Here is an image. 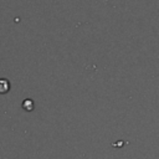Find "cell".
I'll use <instances>...</instances> for the list:
<instances>
[{
    "instance_id": "cell-1",
    "label": "cell",
    "mask_w": 159,
    "mask_h": 159,
    "mask_svg": "<svg viewBox=\"0 0 159 159\" xmlns=\"http://www.w3.org/2000/svg\"><path fill=\"white\" fill-rule=\"evenodd\" d=\"M10 89V82L6 78H0V93H7Z\"/></svg>"
}]
</instances>
